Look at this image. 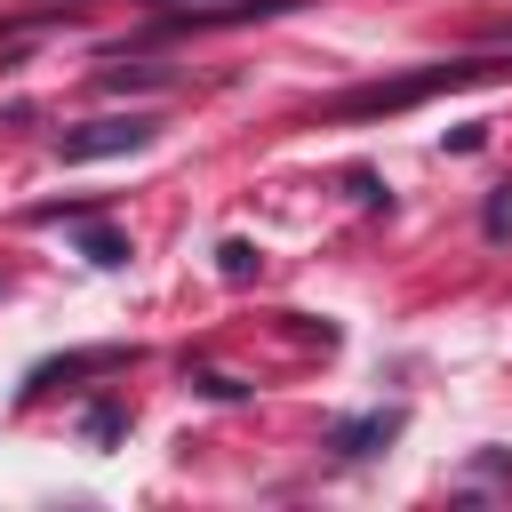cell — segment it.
Instances as JSON below:
<instances>
[{"mask_svg": "<svg viewBox=\"0 0 512 512\" xmlns=\"http://www.w3.org/2000/svg\"><path fill=\"white\" fill-rule=\"evenodd\" d=\"M160 136L152 112H104V120H80L56 136V160H120V152H144Z\"/></svg>", "mask_w": 512, "mask_h": 512, "instance_id": "obj_1", "label": "cell"}, {"mask_svg": "<svg viewBox=\"0 0 512 512\" xmlns=\"http://www.w3.org/2000/svg\"><path fill=\"white\" fill-rule=\"evenodd\" d=\"M480 72H504V64H432V72H416V80H384V88H352L336 112L352 120V112H400V104H416V96H432V88H456V80H480Z\"/></svg>", "mask_w": 512, "mask_h": 512, "instance_id": "obj_2", "label": "cell"}, {"mask_svg": "<svg viewBox=\"0 0 512 512\" xmlns=\"http://www.w3.org/2000/svg\"><path fill=\"white\" fill-rule=\"evenodd\" d=\"M400 432H408V408H368V416L336 424V432H328V448H336V456H376V448H392Z\"/></svg>", "mask_w": 512, "mask_h": 512, "instance_id": "obj_3", "label": "cell"}, {"mask_svg": "<svg viewBox=\"0 0 512 512\" xmlns=\"http://www.w3.org/2000/svg\"><path fill=\"white\" fill-rule=\"evenodd\" d=\"M80 256L104 264V272H120V264H128V240H120L112 224H88V232H80Z\"/></svg>", "mask_w": 512, "mask_h": 512, "instance_id": "obj_4", "label": "cell"}, {"mask_svg": "<svg viewBox=\"0 0 512 512\" xmlns=\"http://www.w3.org/2000/svg\"><path fill=\"white\" fill-rule=\"evenodd\" d=\"M480 232H488V240H512V184H496V192H488V216H480Z\"/></svg>", "mask_w": 512, "mask_h": 512, "instance_id": "obj_5", "label": "cell"}, {"mask_svg": "<svg viewBox=\"0 0 512 512\" xmlns=\"http://www.w3.org/2000/svg\"><path fill=\"white\" fill-rule=\"evenodd\" d=\"M216 256H224V280H248V272H256V248H248V240H224Z\"/></svg>", "mask_w": 512, "mask_h": 512, "instance_id": "obj_6", "label": "cell"}]
</instances>
